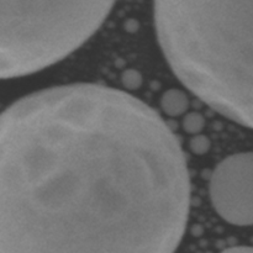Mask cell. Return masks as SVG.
Here are the masks:
<instances>
[{"label": "cell", "mask_w": 253, "mask_h": 253, "mask_svg": "<svg viewBox=\"0 0 253 253\" xmlns=\"http://www.w3.org/2000/svg\"><path fill=\"white\" fill-rule=\"evenodd\" d=\"M189 105L187 95L182 90L178 89H170L167 90L162 96L161 106L163 111L169 116H179L185 113Z\"/></svg>", "instance_id": "5"}, {"label": "cell", "mask_w": 253, "mask_h": 253, "mask_svg": "<svg viewBox=\"0 0 253 253\" xmlns=\"http://www.w3.org/2000/svg\"><path fill=\"white\" fill-rule=\"evenodd\" d=\"M209 194L216 214L235 226L253 225V152L224 158L210 178Z\"/></svg>", "instance_id": "4"}, {"label": "cell", "mask_w": 253, "mask_h": 253, "mask_svg": "<svg viewBox=\"0 0 253 253\" xmlns=\"http://www.w3.org/2000/svg\"><path fill=\"white\" fill-rule=\"evenodd\" d=\"M116 0H0V79L42 71L85 43Z\"/></svg>", "instance_id": "3"}, {"label": "cell", "mask_w": 253, "mask_h": 253, "mask_svg": "<svg viewBox=\"0 0 253 253\" xmlns=\"http://www.w3.org/2000/svg\"><path fill=\"white\" fill-rule=\"evenodd\" d=\"M204 126V119L199 114H190L184 119V130L190 133H197L202 131Z\"/></svg>", "instance_id": "6"}, {"label": "cell", "mask_w": 253, "mask_h": 253, "mask_svg": "<svg viewBox=\"0 0 253 253\" xmlns=\"http://www.w3.org/2000/svg\"><path fill=\"white\" fill-rule=\"evenodd\" d=\"M221 253H253V247L251 246H236L230 247Z\"/></svg>", "instance_id": "7"}, {"label": "cell", "mask_w": 253, "mask_h": 253, "mask_svg": "<svg viewBox=\"0 0 253 253\" xmlns=\"http://www.w3.org/2000/svg\"><path fill=\"white\" fill-rule=\"evenodd\" d=\"M155 26L180 83L253 130V0H155Z\"/></svg>", "instance_id": "2"}, {"label": "cell", "mask_w": 253, "mask_h": 253, "mask_svg": "<svg viewBox=\"0 0 253 253\" xmlns=\"http://www.w3.org/2000/svg\"><path fill=\"white\" fill-rule=\"evenodd\" d=\"M189 207L179 141L126 91L67 84L0 113V253H174Z\"/></svg>", "instance_id": "1"}]
</instances>
